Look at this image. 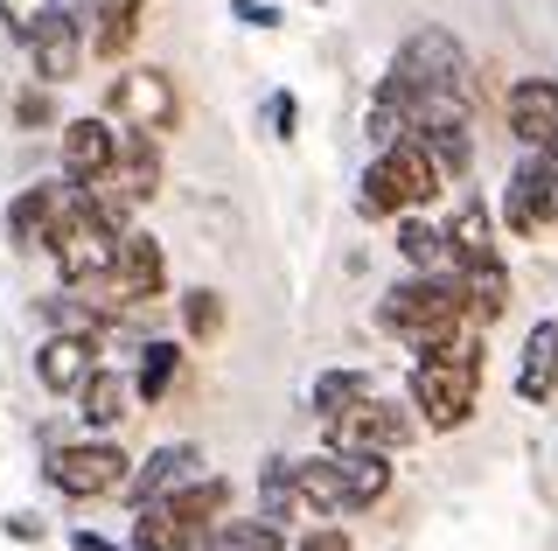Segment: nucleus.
<instances>
[{
	"label": "nucleus",
	"mask_w": 558,
	"mask_h": 551,
	"mask_svg": "<svg viewBox=\"0 0 558 551\" xmlns=\"http://www.w3.org/2000/svg\"><path fill=\"white\" fill-rule=\"evenodd\" d=\"M49 8H57V0H0V22H8L14 28V36H28V28L35 22H43V14Z\"/></svg>",
	"instance_id": "2f4dec72"
},
{
	"label": "nucleus",
	"mask_w": 558,
	"mask_h": 551,
	"mask_svg": "<svg viewBox=\"0 0 558 551\" xmlns=\"http://www.w3.org/2000/svg\"><path fill=\"white\" fill-rule=\"evenodd\" d=\"M92 364H98V329H57L35 350V384H43L49 399H70V391L92 377Z\"/></svg>",
	"instance_id": "4468645a"
},
{
	"label": "nucleus",
	"mask_w": 558,
	"mask_h": 551,
	"mask_svg": "<svg viewBox=\"0 0 558 551\" xmlns=\"http://www.w3.org/2000/svg\"><path fill=\"white\" fill-rule=\"evenodd\" d=\"M377 329L398 335L412 356L440 350L453 329H468V315H461V280H453V272H412V280H398L391 294L377 301Z\"/></svg>",
	"instance_id": "20e7f679"
},
{
	"label": "nucleus",
	"mask_w": 558,
	"mask_h": 551,
	"mask_svg": "<svg viewBox=\"0 0 558 551\" xmlns=\"http://www.w3.org/2000/svg\"><path fill=\"white\" fill-rule=\"evenodd\" d=\"M77 412H84V426H119V419H133V370H112V364H92V377H84L77 391Z\"/></svg>",
	"instance_id": "aec40b11"
},
{
	"label": "nucleus",
	"mask_w": 558,
	"mask_h": 551,
	"mask_svg": "<svg viewBox=\"0 0 558 551\" xmlns=\"http://www.w3.org/2000/svg\"><path fill=\"white\" fill-rule=\"evenodd\" d=\"M377 98L405 119L418 98H475V63H468V49L447 36V28H412L405 42H398L391 71H384Z\"/></svg>",
	"instance_id": "7ed1b4c3"
},
{
	"label": "nucleus",
	"mask_w": 558,
	"mask_h": 551,
	"mask_svg": "<svg viewBox=\"0 0 558 551\" xmlns=\"http://www.w3.org/2000/svg\"><path fill=\"white\" fill-rule=\"evenodd\" d=\"M196 551H287V544H279V524H266V516H244V524L217 516Z\"/></svg>",
	"instance_id": "a878e982"
},
{
	"label": "nucleus",
	"mask_w": 558,
	"mask_h": 551,
	"mask_svg": "<svg viewBox=\"0 0 558 551\" xmlns=\"http://www.w3.org/2000/svg\"><path fill=\"white\" fill-rule=\"evenodd\" d=\"M70 203H77V182H63V175H57V182L22 188V196L8 203V237H14L22 252H43V245H49V231L63 223Z\"/></svg>",
	"instance_id": "2eb2a0df"
},
{
	"label": "nucleus",
	"mask_w": 558,
	"mask_h": 551,
	"mask_svg": "<svg viewBox=\"0 0 558 551\" xmlns=\"http://www.w3.org/2000/svg\"><path fill=\"white\" fill-rule=\"evenodd\" d=\"M231 503V481L223 475H196L174 495H154V503L133 510V551H196L209 538V524Z\"/></svg>",
	"instance_id": "39448f33"
},
{
	"label": "nucleus",
	"mask_w": 558,
	"mask_h": 551,
	"mask_svg": "<svg viewBox=\"0 0 558 551\" xmlns=\"http://www.w3.org/2000/svg\"><path fill=\"white\" fill-rule=\"evenodd\" d=\"M440 231H447L453 266H482V258H502V252H496V217L482 210V196H468L461 210H453V217L440 223Z\"/></svg>",
	"instance_id": "5701e85b"
},
{
	"label": "nucleus",
	"mask_w": 558,
	"mask_h": 551,
	"mask_svg": "<svg viewBox=\"0 0 558 551\" xmlns=\"http://www.w3.org/2000/svg\"><path fill=\"white\" fill-rule=\"evenodd\" d=\"M147 8L154 0H92V14H84V57H105V63H119L133 49L140 36V22H147Z\"/></svg>",
	"instance_id": "a211bd4d"
},
{
	"label": "nucleus",
	"mask_w": 558,
	"mask_h": 551,
	"mask_svg": "<svg viewBox=\"0 0 558 551\" xmlns=\"http://www.w3.org/2000/svg\"><path fill=\"white\" fill-rule=\"evenodd\" d=\"M371 370H322V377H314V391H307V405L314 412H322V419H336V412L342 405H356V399H371Z\"/></svg>",
	"instance_id": "cd10ccee"
},
{
	"label": "nucleus",
	"mask_w": 558,
	"mask_h": 551,
	"mask_svg": "<svg viewBox=\"0 0 558 551\" xmlns=\"http://www.w3.org/2000/svg\"><path fill=\"white\" fill-rule=\"evenodd\" d=\"M182 329L196 335V342H217L223 335V294H209V286L182 294Z\"/></svg>",
	"instance_id": "c85d7f7f"
},
{
	"label": "nucleus",
	"mask_w": 558,
	"mask_h": 551,
	"mask_svg": "<svg viewBox=\"0 0 558 551\" xmlns=\"http://www.w3.org/2000/svg\"><path fill=\"white\" fill-rule=\"evenodd\" d=\"M112 147H119V126L105 112H84V119H63L57 133V154H63V182H92L112 168Z\"/></svg>",
	"instance_id": "dca6fc26"
},
{
	"label": "nucleus",
	"mask_w": 558,
	"mask_h": 551,
	"mask_svg": "<svg viewBox=\"0 0 558 551\" xmlns=\"http://www.w3.org/2000/svg\"><path fill=\"white\" fill-rule=\"evenodd\" d=\"M231 14H238L244 28H279V8H272V0H231Z\"/></svg>",
	"instance_id": "f704fd0d"
},
{
	"label": "nucleus",
	"mask_w": 558,
	"mask_h": 551,
	"mask_svg": "<svg viewBox=\"0 0 558 551\" xmlns=\"http://www.w3.org/2000/svg\"><path fill=\"white\" fill-rule=\"evenodd\" d=\"M70 551H133V544H112V538H98V530H70Z\"/></svg>",
	"instance_id": "c9c22d12"
},
{
	"label": "nucleus",
	"mask_w": 558,
	"mask_h": 551,
	"mask_svg": "<svg viewBox=\"0 0 558 551\" xmlns=\"http://www.w3.org/2000/svg\"><path fill=\"white\" fill-rule=\"evenodd\" d=\"M112 245H119V231L105 217H92L84 203H70L63 210V223L49 231V266H57V280L70 286V280H92V272H105V258H112Z\"/></svg>",
	"instance_id": "9d476101"
},
{
	"label": "nucleus",
	"mask_w": 558,
	"mask_h": 551,
	"mask_svg": "<svg viewBox=\"0 0 558 551\" xmlns=\"http://www.w3.org/2000/svg\"><path fill=\"white\" fill-rule=\"evenodd\" d=\"M517 399H523V405H545V399H558V321H537V329L523 335Z\"/></svg>",
	"instance_id": "4be33fe9"
},
{
	"label": "nucleus",
	"mask_w": 558,
	"mask_h": 551,
	"mask_svg": "<svg viewBox=\"0 0 558 551\" xmlns=\"http://www.w3.org/2000/svg\"><path fill=\"white\" fill-rule=\"evenodd\" d=\"M502 126H510L517 140L537 154V147L558 133V84H551V77H523V84H510V98H502Z\"/></svg>",
	"instance_id": "f3484780"
},
{
	"label": "nucleus",
	"mask_w": 558,
	"mask_h": 551,
	"mask_svg": "<svg viewBox=\"0 0 558 551\" xmlns=\"http://www.w3.org/2000/svg\"><path fill=\"white\" fill-rule=\"evenodd\" d=\"M322 426H328V446H371V454H398V446L418 440V412L377 399V391L356 399V405H342L336 419H322Z\"/></svg>",
	"instance_id": "1a4fd4ad"
},
{
	"label": "nucleus",
	"mask_w": 558,
	"mask_h": 551,
	"mask_svg": "<svg viewBox=\"0 0 558 551\" xmlns=\"http://www.w3.org/2000/svg\"><path fill=\"white\" fill-rule=\"evenodd\" d=\"M112 126H133V133H174V119H182V91H174L168 71H154V63H133L126 77H112V106H105Z\"/></svg>",
	"instance_id": "6e6552de"
},
{
	"label": "nucleus",
	"mask_w": 558,
	"mask_h": 551,
	"mask_svg": "<svg viewBox=\"0 0 558 551\" xmlns=\"http://www.w3.org/2000/svg\"><path fill=\"white\" fill-rule=\"evenodd\" d=\"M447 188V175L426 161L412 140H391V147H377V161L363 168V217L384 223V217H405V210H426L433 196Z\"/></svg>",
	"instance_id": "423d86ee"
},
{
	"label": "nucleus",
	"mask_w": 558,
	"mask_h": 551,
	"mask_svg": "<svg viewBox=\"0 0 558 551\" xmlns=\"http://www.w3.org/2000/svg\"><path fill=\"white\" fill-rule=\"evenodd\" d=\"M258 516L266 524H293L301 516V495H293V461L272 454L266 468H258Z\"/></svg>",
	"instance_id": "bb28decb"
},
{
	"label": "nucleus",
	"mask_w": 558,
	"mask_h": 551,
	"mask_svg": "<svg viewBox=\"0 0 558 551\" xmlns=\"http://www.w3.org/2000/svg\"><path fill=\"white\" fill-rule=\"evenodd\" d=\"M453 280H461V315H468V329H488V321L510 315V266H502V258L453 266Z\"/></svg>",
	"instance_id": "6ab92c4d"
},
{
	"label": "nucleus",
	"mask_w": 558,
	"mask_h": 551,
	"mask_svg": "<svg viewBox=\"0 0 558 551\" xmlns=\"http://www.w3.org/2000/svg\"><path fill=\"white\" fill-rule=\"evenodd\" d=\"M398 258H405L412 272H453V252H447V231L433 217L405 210L398 217Z\"/></svg>",
	"instance_id": "393cba45"
},
{
	"label": "nucleus",
	"mask_w": 558,
	"mask_h": 551,
	"mask_svg": "<svg viewBox=\"0 0 558 551\" xmlns=\"http://www.w3.org/2000/svg\"><path fill=\"white\" fill-rule=\"evenodd\" d=\"M119 188H126L133 203H154L161 196V147H154V133H119V147H112V168H105Z\"/></svg>",
	"instance_id": "412c9836"
},
{
	"label": "nucleus",
	"mask_w": 558,
	"mask_h": 551,
	"mask_svg": "<svg viewBox=\"0 0 558 551\" xmlns=\"http://www.w3.org/2000/svg\"><path fill=\"white\" fill-rule=\"evenodd\" d=\"M293 126H301L293 91H272V98H266V133H272V140H293Z\"/></svg>",
	"instance_id": "c756f323"
},
{
	"label": "nucleus",
	"mask_w": 558,
	"mask_h": 551,
	"mask_svg": "<svg viewBox=\"0 0 558 551\" xmlns=\"http://www.w3.org/2000/svg\"><path fill=\"white\" fill-rule=\"evenodd\" d=\"M14 119H22V126H49L57 106H49V91H22V98H14Z\"/></svg>",
	"instance_id": "473e14b6"
},
{
	"label": "nucleus",
	"mask_w": 558,
	"mask_h": 551,
	"mask_svg": "<svg viewBox=\"0 0 558 551\" xmlns=\"http://www.w3.org/2000/svg\"><path fill=\"white\" fill-rule=\"evenodd\" d=\"M293 495L314 516H363L391 495V454L371 446H322V454L293 461Z\"/></svg>",
	"instance_id": "f257e3e1"
},
{
	"label": "nucleus",
	"mask_w": 558,
	"mask_h": 551,
	"mask_svg": "<svg viewBox=\"0 0 558 551\" xmlns=\"http://www.w3.org/2000/svg\"><path fill=\"white\" fill-rule=\"evenodd\" d=\"M203 468H209V461H203L196 440H161V446H147V461L126 468V489H119V495L140 510V503H154V495H174L182 481H196Z\"/></svg>",
	"instance_id": "f8f14e48"
},
{
	"label": "nucleus",
	"mask_w": 558,
	"mask_h": 551,
	"mask_svg": "<svg viewBox=\"0 0 558 551\" xmlns=\"http://www.w3.org/2000/svg\"><path fill=\"white\" fill-rule=\"evenodd\" d=\"M287 551H356V538H349V530H336V524H314V530H301Z\"/></svg>",
	"instance_id": "7c9ffc66"
},
{
	"label": "nucleus",
	"mask_w": 558,
	"mask_h": 551,
	"mask_svg": "<svg viewBox=\"0 0 558 551\" xmlns=\"http://www.w3.org/2000/svg\"><path fill=\"white\" fill-rule=\"evenodd\" d=\"M0 530H8L14 544H43V516H35V510H14V516H0Z\"/></svg>",
	"instance_id": "72a5a7b5"
},
{
	"label": "nucleus",
	"mask_w": 558,
	"mask_h": 551,
	"mask_svg": "<svg viewBox=\"0 0 558 551\" xmlns=\"http://www.w3.org/2000/svg\"><path fill=\"white\" fill-rule=\"evenodd\" d=\"M126 468L133 461L119 454L112 440H70V446H49L43 475L57 495H77V503H105V495L126 489Z\"/></svg>",
	"instance_id": "0eeeda50"
},
{
	"label": "nucleus",
	"mask_w": 558,
	"mask_h": 551,
	"mask_svg": "<svg viewBox=\"0 0 558 551\" xmlns=\"http://www.w3.org/2000/svg\"><path fill=\"white\" fill-rule=\"evenodd\" d=\"M22 42H28L35 77H43V84H70V77L84 71V14H77V8H63V0L28 28Z\"/></svg>",
	"instance_id": "9b49d317"
},
{
	"label": "nucleus",
	"mask_w": 558,
	"mask_h": 551,
	"mask_svg": "<svg viewBox=\"0 0 558 551\" xmlns=\"http://www.w3.org/2000/svg\"><path fill=\"white\" fill-rule=\"evenodd\" d=\"M475 391H482V335L453 329L440 350H426L412 364V412L426 433H461L475 419Z\"/></svg>",
	"instance_id": "f03ea898"
},
{
	"label": "nucleus",
	"mask_w": 558,
	"mask_h": 551,
	"mask_svg": "<svg viewBox=\"0 0 558 551\" xmlns=\"http://www.w3.org/2000/svg\"><path fill=\"white\" fill-rule=\"evenodd\" d=\"M174 377H182V342L154 335L140 342V370H133V405H161L174 391Z\"/></svg>",
	"instance_id": "b1692460"
},
{
	"label": "nucleus",
	"mask_w": 558,
	"mask_h": 551,
	"mask_svg": "<svg viewBox=\"0 0 558 551\" xmlns=\"http://www.w3.org/2000/svg\"><path fill=\"white\" fill-rule=\"evenodd\" d=\"M502 223H510L517 237H537L545 223H558V182L545 168V154H523L510 188H502Z\"/></svg>",
	"instance_id": "ddd939ff"
}]
</instances>
